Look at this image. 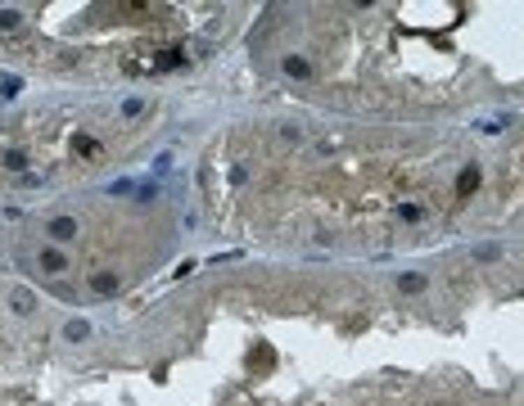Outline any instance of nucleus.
Returning a JSON list of instances; mask_svg holds the SVG:
<instances>
[{
    "label": "nucleus",
    "instance_id": "nucleus-1",
    "mask_svg": "<svg viewBox=\"0 0 524 406\" xmlns=\"http://www.w3.org/2000/svg\"><path fill=\"white\" fill-rule=\"evenodd\" d=\"M258 63L339 113L425 122L470 104H524V5L290 9Z\"/></svg>",
    "mask_w": 524,
    "mask_h": 406
}]
</instances>
